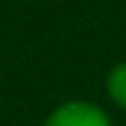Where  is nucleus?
Masks as SVG:
<instances>
[{"label":"nucleus","instance_id":"nucleus-2","mask_svg":"<svg viewBox=\"0 0 126 126\" xmlns=\"http://www.w3.org/2000/svg\"><path fill=\"white\" fill-rule=\"evenodd\" d=\"M106 90H108V95H111V100L116 103L121 111H126V62L116 64L108 72Z\"/></svg>","mask_w":126,"mask_h":126},{"label":"nucleus","instance_id":"nucleus-1","mask_svg":"<svg viewBox=\"0 0 126 126\" xmlns=\"http://www.w3.org/2000/svg\"><path fill=\"white\" fill-rule=\"evenodd\" d=\"M44 126H113L100 106L88 100H70L57 106Z\"/></svg>","mask_w":126,"mask_h":126}]
</instances>
